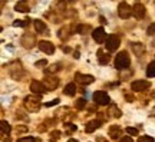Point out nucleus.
I'll list each match as a JSON object with an SVG mask.
<instances>
[{
  "label": "nucleus",
  "mask_w": 155,
  "mask_h": 142,
  "mask_svg": "<svg viewBox=\"0 0 155 142\" xmlns=\"http://www.w3.org/2000/svg\"><path fill=\"white\" fill-rule=\"evenodd\" d=\"M131 63V59H129V56H128V52L125 50H122L119 52L115 58V68L116 69H119V71H124V69H127L128 66Z\"/></svg>",
  "instance_id": "f257e3e1"
},
{
  "label": "nucleus",
  "mask_w": 155,
  "mask_h": 142,
  "mask_svg": "<svg viewBox=\"0 0 155 142\" xmlns=\"http://www.w3.org/2000/svg\"><path fill=\"white\" fill-rule=\"evenodd\" d=\"M25 106L30 112L39 111V108H40V96L39 95H36V96H28V98L25 99Z\"/></svg>",
  "instance_id": "f03ea898"
},
{
  "label": "nucleus",
  "mask_w": 155,
  "mask_h": 142,
  "mask_svg": "<svg viewBox=\"0 0 155 142\" xmlns=\"http://www.w3.org/2000/svg\"><path fill=\"white\" fill-rule=\"evenodd\" d=\"M119 43H121V39L119 36H116V35H111L109 38L106 39V50L108 52H115L118 48H119Z\"/></svg>",
  "instance_id": "7ed1b4c3"
},
{
  "label": "nucleus",
  "mask_w": 155,
  "mask_h": 142,
  "mask_svg": "<svg viewBox=\"0 0 155 142\" xmlns=\"http://www.w3.org/2000/svg\"><path fill=\"white\" fill-rule=\"evenodd\" d=\"M118 15H119V17L121 19H128V17H131V15H132V7L128 5V3H119V6H118Z\"/></svg>",
  "instance_id": "20e7f679"
},
{
  "label": "nucleus",
  "mask_w": 155,
  "mask_h": 142,
  "mask_svg": "<svg viewBox=\"0 0 155 142\" xmlns=\"http://www.w3.org/2000/svg\"><path fill=\"white\" fill-rule=\"evenodd\" d=\"M94 101H95V104H98V105H108L109 102H111V99H109V96H108V93L104 92V91L95 92L94 93Z\"/></svg>",
  "instance_id": "39448f33"
},
{
  "label": "nucleus",
  "mask_w": 155,
  "mask_h": 142,
  "mask_svg": "<svg viewBox=\"0 0 155 142\" xmlns=\"http://www.w3.org/2000/svg\"><path fill=\"white\" fill-rule=\"evenodd\" d=\"M151 86V83L148 81H142V79H138V81H134L131 83V89L134 92H142L145 89H148Z\"/></svg>",
  "instance_id": "423d86ee"
},
{
  "label": "nucleus",
  "mask_w": 155,
  "mask_h": 142,
  "mask_svg": "<svg viewBox=\"0 0 155 142\" xmlns=\"http://www.w3.org/2000/svg\"><path fill=\"white\" fill-rule=\"evenodd\" d=\"M92 38H94V40L96 42V43H102V42H105L106 39V33L105 30H104V28H96L92 32Z\"/></svg>",
  "instance_id": "0eeeda50"
},
{
  "label": "nucleus",
  "mask_w": 155,
  "mask_h": 142,
  "mask_svg": "<svg viewBox=\"0 0 155 142\" xmlns=\"http://www.w3.org/2000/svg\"><path fill=\"white\" fill-rule=\"evenodd\" d=\"M75 79H76L78 83L81 85H91V83L95 82V78L92 75H83V73H76L75 75Z\"/></svg>",
  "instance_id": "6e6552de"
},
{
  "label": "nucleus",
  "mask_w": 155,
  "mask_h": 142,
  "mask_svg": "<svg viewBox=\"0 0 155 142\" xmlns=\"http://www.w3.org/2000/svg\"><path fill=\"white\" fill-rule=\"evenodd\" d=\"M22 45L26 48V49H32L35 45H36V38H35V35H30V33H26V35H23L22 38Z\"/></svg>",
  "instance_id": "1a4fd4ad"
},
{
  "label": "nucleus",
  "mask_w": 155,
  "mask_h": 142,
  "mask_svg": "<svg viewBox=\"0 0 155 142\" xmlns=\"http://www.w3.org/2000/svg\"><path fill=\"white\" fill-rule=\"evenodd\" d=\"M43 85L48 91H53V89H56L58 85H59V79L56 76H48V78H45Z\"/></svg>",
  "instance_id": "9d476101"
},
{
  "label": "nucleus",
  "mask_w": 155,
  "mask_h": 142,
  "mask_svg": "<svg viewBox=\"0 0 155 142\" xmlns=\"http://www.w3.org/2000/svg\"><path fill=\"white\" fill-rule=\"evenodd\" d=\"M39 49L46 55H52L55 52V45L48 42V40H42V42H39Z\"/></svg>",
  "instance_id": "9b49d317"
},
{
  "label": "nucleus",
  "mask_w": 155,
  "mask_h": 142,
  "mask_svg": "<svg viewBox=\"0 0 155 142\" xmlns=\"http://www.w3.org/2000/svg\"><path fill=\"white\" fill-rule=\"evenodd\" d=\"M45 85L42 82H39V81H32V83H30V91L35 93V95H43V92H45Z\"/></svg>",
  "instance_id": "f8f14e48"
},
{
  "label": "nucleus",
  "mask_w": 155,
  "mask_h": 142,
  "mask_svg": "<svg viewBox=\"0 0 155 142\" xmlns=\"http://www.w3.org/2000/svg\"><path fill=\"white\" fill-rule=\"evenodd\" d=\"M132 13L137 19H142L145 16V6L142 3H135L132 7Z\"/></svg>",
  "instance_id": "ddd939ff"
},
{
  "label": "nucleus",
  "mask_w": 155,
  "mask_h": 142,
  "mask_svg": "<svg viewBox=\"0 0 155 142\" xmlns=\"http://www.w3.org/2000/svg\"><path fill=\"white\" fill-rule=\"evenodd\" d=\"M109 137L112 138V139H118V138L122 135V131H121V128L118 125H111V128H109Z\"/></svg>",
  "instance_id": "4468645a"
},
{
  "label": "nucleus",
  "mask_w": 155,
  "mask_h": 142,
  "mask_svg": "<svg viewBox=\"0 0 155 142\" xmlns=\"http://www.w3.org/2000/svg\"><path fill=\"white\" fill-rule=\"evenodd\" d=\"M101 126V122L99 121H89L88 124H86V128H85V131L88 132V134H92L94 131H96L98 128Z\"/></svg>",
  "instance_id": "2eb2a0df"
},
{
  "label": "nucleus",
  "mask_w": 155,
  "mask_h": 142,
  "mask_svg": "<svg viewBox=\"0 0 155 142\" xmlns=\"http://www.w3.org/2000/svg\"><path fill=\"white\" fill-rule=\"evenodd\" d=\"M16 12H20V13H28L30 9H29V5L26 2H17L16 6H15Z\"/></svg>",
  "instance_id": "dca6fc26"
},
{
  "label": "nucleus",
  "mask_w": 155,
  "mask_h": 142,
  "mask_svg": "<svg viewBox=\"0 0 155 142\" xmlns=\"http://www.w3.org/2000/svg\"><path fill=\"white\" fill-rule=\"evenodd\" d=\"M109 59H111V56L109 55L104 53L102 50H98V62H99L101 65H106V63L109 62Z\"/></svg>",
  "instance_id": "f3484780"
},
{
  "label": "nucleus",
  "mask_w": 155,
  "mask_h": 142,
  "mask_svg": "<svg viewBox=\"0 0 155 142\" xmlns=\"http://www.w3.org/2000/svg\"><path fill=\"white\" fill-rule=\"evenodd\" d=\"M75 93H76V85L75 83H68L66 86H65V95L73 96Z\"/></svg>",
  "instance_id": "a211bd4d"
},
{
  "label": "nucleus",
  "mask_w": 155,
  "mask_h": 142,
  "mask_svg": "<svg viewBox=\"0 0 155 142\" xmlns=\"http://www.w3.org/2000/svg\"><path fill=\"white\" fill-rule=\"evenodd\" d=\"M132 49L137 56H141L145 52V46L142 43H132Z\"/></svg>",
  "instance_id": "6ab92c4d"
},
{
  "label": "nucleus",
  "mask_w": 155,
  "mask_h": 142,
  "mask_svg": "<svg viewBox=\"0 0 155 142\" xmlns=\"http://www.w3.org/2000/svg\"><path fill=\"white\" fill-rule=\"evenodd\" d=\"M108 114L111 115V116H114V118H121V116H122V112L118 109V108H116L115 105H111V106H109Z\"/></svg>",
  "instance_id": "aec40b11"
},
{
  "label": "nucleus",
  "mask_w": 155,
  "mask_h": 142,
  "mask_svg": "<svg viewBox=\"0 0 155 142\" xmlns=\"http://www.w3.org/2000/svg\"><path fill=\"white\" fill-rule=\"evenodd\" d=\"M35 29H36V32L42 33L46 30V25H45V22H42V20H35Z\"/></svg>",
  "instance_id": "412c9836"
},
{
  "label": "nucleus",
  "mask_w": 155,
  "mask_h": 142,
  "mask_svg": "<svg viewBox=\"0 0 155 142\" xmlns=\"http://www.w3.org/2000/svg\"><path fill=\"white\" fill-rule=\"evenodd\" d=\"M147 76L148 78H154L155 76V60L154 62H151L148 68H147Z\"/></svg>",
  "instance_id": "4be33fe9"
},
{
  "label": "nucleus",
  "mask_w": 155,
  "mask_h": 142,
  "mask_svg": "<svg viewBox=\"0 0 155 142\" xmlns=\"http://www.w3.org/2000/svg\"><path fill=\"white\" fill-rule=\"evenodd\" d=\"M0 129H2V134H9L12 128H10V125H9V122L2 121V122H0Z\"/></svg>",
  "instance_id": "5701e85b"
},
{
  "label": "nucleus",
  "mask_w": 155,
  "mask_h": 142,
  "mask_svg": "<svg viewBox=\"0 0 155 142\" xmlns=\"http://www.w3.org/2000/svg\"><path fill=\"white\" fill-rule=\"evenodd\" d=\"M76 30H78V33H81V35H86V33L89 32V26H86V25H79V26H76Z\"/></svg>",
  "instance_id": "b1692460"
},
{
  "label": "nucleus",
  "mask_w": 155,
  "mask_h": 142,
  "mask_svg": "<svg viewBox=\"0 0 155 142\" xmlns=\"http://www.w3.org/2000/svg\"><path fill=\"white\" fill-rule=\"evenodd\" d=\"M75 106H76V109H83V108H85V106H86V101H85V99L83 98H81V99H78L76 101V104H75Z\"/></svg>",
  "instance_id": "393cba45"
},
{
  "label": "nucleus",
  "mask_w": 155,
  "mask_h": 142,
  "mask_svg": "<svg viewBox=\"0 0 155 142\" xmlns=\"http://www.w3.org/2000/svg\"><path fill=\"white\" fill-rule=\"evenodd\" d=\"M28 25H29V20H15L13 22V26H16V28H25Z\"/></svg>",
  "instance_id": "a878e982"
},
{
  "label": "nucleus",
  "mask_w": 155,
  "mask_h": 142,
  "mask_svg": "<svg viewBox=\"0 0 155 142\" xmlns=\"http://www.w3.org/2000/svg\"><path fill=\"white\" fill-rule=\"evenodd\" d=\"M61 138V132L59 131H53L52 134H50V138H49V141L50 142H56L58 139Z\"/></svg>",
  "instance_id": "bb28decb"
},
{
  "label": "nucleus",
  "mask_w": 155,
  "mask_h": 142,
  "mask_svg": "<svg viewBox=\"0 0 155 142\" xmlns=\"http://www.w3.org/2000/svg\"><path fill=\"white\" fill-rule=\"evenodd\" d=\"M59 69H61L59 65H52V66H49V68H46L45 72H46V73H53V72H58Z\"/></svg>",
  "instance_id": "cd10ccee"
},
{
  "label": "nucleus",
  "mask_w": 155,
  "mask_h": 142,
  "mask_svg": "<svg viewBox=\"0 0 155 142\" xmlns=\"http://www.w3.org/2000/svg\"><path fill=\"white\" fill-rule=\"evenodd\" d=\"M73 131H76V125H73V124H65V132L71 134Z\"/></svg>",
  "instance_id": "c85d7f7f"
},
{
  "label": "nucleus",
  "mask_w": 155,
  "mask_h": 142,
  "mask_svg": "<svg viewBox=\"0 0 155 142\" xmlns=\"http://www.w3.org/2000/svg\"><path fill=\"white\" fill-rule=\"evenodd\" d=\"M127 132L129 134V135H138V129L137 128H132V126H129V128H127Z\"/></svg>",
  "instance_id": "c756f323"
},
{
  "label": "nucleus",
  "mask_w": 155,
  "mask_h": 142,
  "mask_svg": "<svg viewBox=\"0 0 155 142\" xmlns=\"http://www.w3.org/2000/svg\"><path fill=\"white\" fill-rule=\"evenodd\" d=\"M147 33H148L150 36L155 35V23H152V25H150V26H148V29H147Z\"/></svg>",
  "instance_id": "7c9ffc66"
},
{
  "label": "nucleus",
  "mask_w": 155,
  "mask_h": 142,
  "mask_svg": "<svg viewBox=\"0 0 155 142\" xmlns=\"http://www.w3.org/2000/svg\"><path fill=\"white\" fill-rule=\"evenodd\" d=\"M17 142H35L33 137H25V138H19Z\"/></svg>",
  "instance_id": "2f4dec72"
},
{
  "label": "nucleus",
  "mask_w": 155,
  "mask_h": 142,
  "mask_svg": "<svg viewBox=\"0 0 155 142\" xmlns=\"http://www.w3.org/2000/svg\"><path fill=\"white\" fill-rule=\"evenodd\" d=\"M138 142H154V139H152V137H139Z\"/></svg>",
  "instance_id": "473e14b6"
},
{
  "label": "nucleus",
  "mask_w": 155,
  "mask_h": 142,
  "mask_svg": "<svg viewBox=\"0 0 155 142\" xmlns=\"http://www.w3.org/2000/svg\"><path fill=\"white\" fill-rule=\"evenodd\" d=\"M59 104V99H53V101H50V102H46V106H55V105Z\"/></svg>",
  "instance_id": "72a5a7b5"
},
{
  "label": "nucleus",
  "mask_w": 155,
  "mask_h": 142,
  "mask_svg": "<svg viewBox=\"0 0 155 142\" xmlns=\"http://www.w3.org/2000/svg\"><path fill=\"white\" fill-rule=\"evenodd\" d=\"M119 142H134V141H132V138L131 137H124Z\"/></svg>",
  "instance_id": "f704fd0d"
},
{
  "label": "nucleus",
  "mask_w": 155,
  "mask_h": 142,
  "mask_svg": "<svg viewBox=\"0 0 155 142\" xmlns=\"http://www.w3.org/2000/svg\"><path fill=\"white\" fill-rule=\"evenodd\" d=\"M46 63H48V62H46V60H39V62H36V66H45L46 65Z\"/></svg>",
  "instance_id": "c9c22d12"
},
{
  "label": "nucleus",
  "mask_w": 155,
  "mask_h": 142,
  "mask_svg": "<svg viewBox=\"0 0 155 142\" xmlns=\"http://www.w3.org/2000/svg\"><path fill=\"white\" fill-rule=\"evenodd\" d=\"M96 142H106V141H105V139H104V138H101V137H99V138H98V139H96Z\"/></svg>",
  "instance_id": "e433bc0d"
},
{
  "label": "nucleus",
  "mask_w": 155,
  "mask_h": 142,
  "mask_svg": "<svg viewBox=\"0 0 155 142\" xmlns=\"http://www.w3.org/2000/svg\"><path fill=\"white\" fill-rule=\"evenodd\" d=\"M68 142H78V141H76V139H69Z\"/></svg>",
  "instance_id": "4c0bfd02"
}]
</instances>
